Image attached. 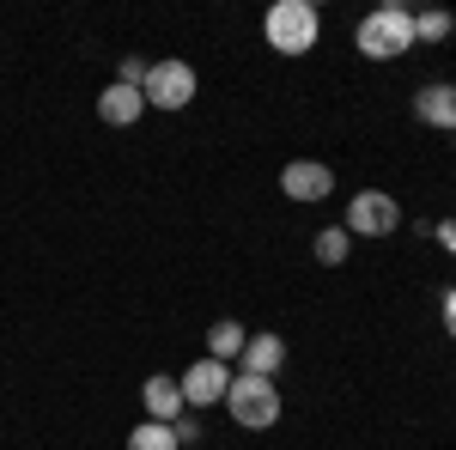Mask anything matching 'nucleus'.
<instances>
[{
	"instance_id": "obj_1",
	"label": "nucleus",
	"mask_w": 456,
	"mask_h": 450,
	"mask_svg": "<svg viewBox=\"0 0 456 450\" xmlns=\"http://www.w3.org/2000/svg\"><path fill=\"white\" fill-rule=\"evenodd\" d=\"M353 43H359L365 61H395V55L414 49V12H408V6H378V12L359 19Z\"/></svg>"
},
{
	"instance_id": "obj_2",
	"label": "nucleus",
	"mask_w": 456,
	"mask_h": 450,
	"mask_svg": "<svg viewBox=\"0 0 456 450\" xmlns=\"http://www.w3.org/2000/svg\"><path fill=\"white\" fill-rule=\"evenodd\" d=\"M316 31H322V19H316L311 0H274V6H268V19H262L268 49H281V55H311Z\"/></svg>"
},
{
	"instance_id": "obj_3",
	"label": "nucleus",
	"mask_w": 456,
	"mask_h": 450,
	"mask_svg": "<svg viewBox=\"0 0 456 450\" xmlns=\"http://www.w3.org/2000/svg\"><path fill=\"white\" fill-rule=\"evenodd\" d=\"M225 408H232V420H238L244 432H268V426L281 420V389H274V378H249V372H238L232 389H225Z\"/></svg>"
},
{
	"instance_id": "obj_4",
	"label": "nucleus",
	"mask_w": 456,
	"mask_h": 450,
	"mask_svg": "<svg viewBox=\"0 0 456 450\" xmlns=\"http://www.w3.org/2000/svg\"><path fill=\"white\" fill-rule=\"evenodd\" d=\"M395 225H402V208L384 189H359L347 201V238H389Z\"/></svg>"
},
{
	"instance_id": "obj_5",
	"label": "nucleus",
	"mask_w": 456,
	"mask_h": 450,
	"mask_svg": "<svg viewBox=\"0 0 456 450\" xmlns=\"http://www.w3.org/2000/svg\"><path fill=\"white\" fill-rule=\"evenodd\" d=\"M189 98H195V68L189 61H152V73H146V104L183 110Z\"/></svg>"
},
{
	"instance_id": "obj_6",
	"label": "nucleus",
	"mask_w": 456,
	"mask_h": 450,
	"mask_svg": "<svg viewBox=\"0 0 456 450\" xmlns=\"http://www.w3.org/2000/svg\"><path fill=\"white\" fill-rule=\"evenodd\" d=\"M183 408H213V402H225V389H232V372H225V359H195L183 378Z\"/></svg>"
},
{
	"instance_id": "obj_7",
	"label": "nucleus",
	"mask_w": 456,
	"mask_h": 450,
	"mask_svg": "<svg viewBox=\"0 0 456 450\" xmlns=\"http://www.w3.org/2000/svg\"><path fill=\"white\" fill-rule=\"evenodd\" d=\"M281 195L305 201V208H311V201H329V195H335V171L316 165V159H292V165L281 171Z\"/></svg>"
},
{
	"instance_id": "obj_8",
	"label": "nucleus",
	"mask_w": 456,
	"mask_h": 450,
	"mask_svg": "<svg viewBox=\"0 0 456 450\" xmlns=\"http://www.w3.org/2000/svg\"><path fill=\"white\" fill-rule=\"evenodd\" d=\"M98 116H104L110 128H134V122L146 116V92H134V86H122V79H116V86L98 92Z\"/></svg>"
},
{
	"instance_id": "obj_9",
	"label": "nucleus",
	"mask_w": 456,
	"mask_h": 450,
	"mask_svg": "<svg viewBox=\"0 0 456 450\" xmlns=\"http://www.w3.org/2000/svg\"><path fill=\"white\" fill-rule=\"evenodd\" d=\"M141 402H146V420H159V426H171V420L183 414V389H176V378H165V372H152V378L141 383Z\"/></svg>"
},
{
	"instance_id": "obj_10",
	"label": "nucleus",
	"mask_w": 456,
	"mask_h": 450,
	"mask_svg": "<svg viewBox=\"0 0 456 450\" xmlns=\"http://www.w3.org/2000/svg\"><path fill=\"white\" fill-rule=\"evenodd\" d=\"M414 116H420L426 128H451V135H456V86H420Z\"/></svg>"
},
{
	"instance_id": "obj_11",
	"label": "nucleus",
	"mask_w": 456,
	"mask_h": 450,
	"mask_svg": "<svg viewBox=\"0 0 456 450\" xmlns=\"http://www.w3.org/2000/svg\"><path fill=\"white\" fill-rule=\"evenodd\" d=\"M286 365V341L281 335H249L244 341V372L249 378H274Z\"/></svg>"
},
{
	"instance_id": "obj_12",
	"label": "nucleus",
	"mask_w": 456,
	"mask_h": 450,
	"mask_svg": "<svg viewBox=\"0 0 456 450\" xmlns=\"http://www.w3.org/2000/svg\"><path fill=\"white\" fill-rule=\"evenodd\" d=\"M244 323H232V316H219L208 329V359H244Z\"/></svg>"
},
{
	"instance_id": "obj_13",
	"label": "nucleus",
	"mask_w": 456,
	"mask_h": 450,
	"mask_svg": "<svg viewBox=\"0 0 456 450\" xmlns=\"http://www.w3.org/2000/svg\"><path fill=\"white\" fill-rule=\"evenodd\" d=\"M347 250H353L347 225H322V232H316V262H322V268H341V262H347Z\"/></svg>"
},
{
	"instance_id": "obj_14",
	"label": "nucleus",
	"mask_w": 456,
	"mask_h": 450,
	"mask_svg": "<svg viewBox=\"0 0 456 450\" xmlns=\"http://www.w3.org/2000/svg\"><path fill=\"white\" fill-rule=\"evenodd\" d=\"M128 450H183V445H176L171 426H159V420H141V426L128 432Z\"/></svg>"
},
{
	"instance_id": "obj_15",
	"label": "nucleus",
	"mask_w": 456,
	"mask_h": 450,
	"mask_svg": "<svg viewBox=\"0 0 456 450\" xmlns=\"http://www.w3.org/2000/svg\"><path fill=\"white\" fill-rule=\"evenodd\" d=\"M451 31H456L451 12H438V6H432V12H414V43H444Z\"/></svg>"
},
{
	"instance_id": "obj_16",
	"label": "nucleus",
	"mask_w": 456,
	"mask_h": 450,
	"mask_svg": "<svg viewBox=\"0 0 456 450\" xmlns=\"http://www.w3.org/2000/svg\"><path fill=\"white\" fill-rule=\"evenodd\" d=\"M438 316H444V335H451V341H456V286H451V292H444V311H438Z\"/></svg>"
},
{
	"instance_id": "obj_17",
	"label": "nucleus",
	"mask_w": 456,
	"mask_h": 450,
	"mask_svg": "<svg viewBox=\"0 0 456 450\" xmlns=\"http://www.w3.org/2000/svg\"><path fill=\"white\" fill-rule=\"evenodd\" d=\"M438 243H444V250H456V219H444V225H438Z\"/></svg>"
}]
</instances>
